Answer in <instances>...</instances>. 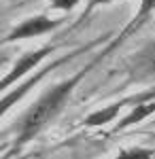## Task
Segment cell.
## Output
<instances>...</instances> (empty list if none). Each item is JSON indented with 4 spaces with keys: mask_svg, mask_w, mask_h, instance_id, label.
<instances>
[{
    "mask_svg": "<svg viewBox=\"0 0 155 159\" xmlns=\"http://www.w3.org/2000/svg\"><path fill=\"white\" fill-rule=\"evenodd\" d=\"M51 4V9H58V11H64V13H70L81 0H47Z\"/></svg>",
    "mask_w": 155,
    "mask_h": 159,
    "instance_id": "10",
    "label": "cell"
},
{
    "mask_svg": "<svg viewBox=\"0 0 155 159\" xmlns=\"http://www.w3.org/2000/svg\"><path fill=\"white\" fill-rule=\"evenodd\" d=\"M125 106H136V96H128V98L108 104L106 108H100V110H96V112H92V115L85 119V125H89V127H100V125H104V123L113 121Z\"/></svg>",
    "mask_w": 155,
    "mask_h": 159,
    "instance_id": "7",
    "label": "cell"
},
{
    "mask_svg": "<svg viewBox=\"0 0 155 159\" xmlns=\"http://www.w3.org/2000/svg\"><path fill=\"white\" fill-rule=\"evenodd\" d=\"M153 136H155V134H153Z\"/></svg>",
    "mask_w": 155,
    "mask_h": 159,
    "instance_id": "12",
    "label": "cell"
},
{
    "mask_svg": "<svg viewBox=\"0 0 155 159\" xmlns=\"http://www.w3.org/2000/svg\"><path fill=\"white\" fill-rule=\"evenodd\" d=\"M100 43H102V40H100V38H96V40H92V43H87L85 47H79V49L70 51V53H66V55H62L60 60L51 61V64H47V66H45V68H40V70H38L36 74H32V76H30V79H28L26 83H21V85L17 87L15 91H7V93H4V98H2V112H7V110L11 108V106L15 104V102H17V100H21V96H24V93H28V91H30V89H32V87H34L36 83H38V81L43 79V76H45V74L53 72V70H58L62 64H66V61L74 60V57H79L81 53L89 51L92 47H94V45H100Z\"/></svg>",
    "mask_w": 155,
    "mask_h": 159,
    "instance_id": "2",
    "label": "cell"
},
{
    "mask_svg": "<svg viewBox=\"0 0 155 159\" xmlns=\"http://www.w3.org/2000/svg\"><path fill=\"white\" fill-rule=\"evenodd\" d=\"M110 2H115V0H89L87 7H85V11L81 13V17H79V21H83L87 15H92V11H94L96 7H100V4H110Z\"/></svg>",
    "mask_w": 155,
    "mask_h": 159,
    "instance_id": "11",
    "label": "cell"
},
{
    "mask_svg": "<svg viewBox=\"0 0 155 159\" xmlns=\"http://www.w3.org/2000/svg\"><path fill=\"white\" fill-rule=\"evenodd\" d=\"M153 11H155V0H140V7H138L136 15H134L130 21H128V25L121 30V34H117V36H115L113 40H110V43H108L106 49H102L100 53H98V57H96V60L100 61L102 57H106L108 53H113V51L117 49V47H119L123 40H128V38H130L132 34H134V32L140 28V25H144L147 21H149V17L153 15Z\"/></svg>",
    "mask_w": 155,
    "mask_h": 159,
    "instance_id": "5",
    "label": "cell"
},
{
    "mask_svg": "<svg viewBox=\"0 0 155 159\" xmlns=\"http://www.w3.org/2000/svg\"><path fill=\"white\" fill-rule=\"evenodd\" d=\"M132 79H151L155 76V40L149 43L143 51H138L130 64Z\"/></svg>",
    "mask_w": 155,
    "mask_h": 159,
    "instance_id": "6",
    "label": "cell"
},
{
    "mask_svg": "<svg viewBox=\"0 0 155 159\" xmlns=\"http://www.w3.org/2000/svg\"><path fill=\"white\" fill-rule=\"evenodd\" d=\"M113 159H153V151L134 147V148H125V151H121L119 155L113 157Z\"/></svg>",
    "mask_w": 155,
    "mask_h": 159,
    "instance_id": "9",
    "label": "cell"
},
{
    "mask_svg": "<svg viewBox=\"0 0 155 159\" xmlns=\"http://www.w3.org/2000/svg\"><path fill=\"white\" fill-rule=\"evenodd\" d=\"M55 51H58V45H45V47H40V49H34V51L24 53L19 60L15 61V66L4 74V79H2V91L7 93V91L11 89L13 83H19L30 70L38 68V64L45 60V57H49L51 53H55Z\"/></svg>",
    "mask_w": 155,
    "mask_h": 159,
    "instance_id": "4",
    "label": "cell"
},
{
    "mask_svg": "<svg viewBox=\"0 0 155 159\" xmlns=\"http://www.w3.org/2000/svg\"><path fill=\"white\" fill-rule=\"evenodd\" d=\"M96 64H98V60H92L83 70H79L74 76H70V79H66V81H62V83H58V85H53V87H49L47 91L26 110L21 121H19L17 138H15V148L17 151L24 147V144H28L30 140H34L36 136L60 115V110L70 100L74 87L81 83V79L87 76V72L94 68Z\"/></svg>",
    "mask_w": 155,
    "mask_h": 159,
    "instance_id": "1",
    "label": "cell"
},
{
    "mask_svg": "<svg viewBox=\"0 0 155 159\" xmlns=\"http://www.w3.org/2000/svg\"><path fill=\"white\" fill-rule=\"evenodd\" d=\"M153 112H155V100H151V102H143V104L134 106V108L130 110V115H125V117H123V119L113 127V132H115V134H119V132H123L125 127L140 123L143 119H147V117H149V115H153Z\"/></svg>",
    "mask_w": 155,
    "mask_h": 159,
    "instance_id": "8",
    "label": "cell"
},
{
    "mask_svg": "<svg viewBox=\"0 0 155 159\" xmlns=\"http://www.w3.org/2000/svg\"><path fill=\"white\" fill-rule=\"evenodd\" d=\"M64 24V19L58 17H49V15H34V17H28L21 24L13 25L11 32L2 38V45H9L15 40H26V38H34V36H43L49 34L53 30H58Z\"/></svg>",
    "mask_w": 155,
    "mask_h": 159,
    "instance_id": "3",
    "label": "cell"
}]
</instances>
